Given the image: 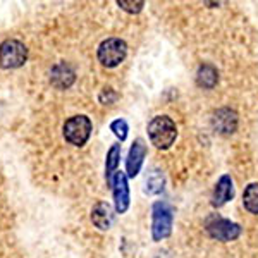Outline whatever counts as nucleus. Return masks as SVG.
<instances>
[{
  "label": "nucleus",
  "mask_w": 258,
  "mask_h": 258,
  "mask_svg": "<svg viewBox=\"0 0 258 258\" xmlns=\"http://www.w3.org/2000/svg\"><path fill=\"white\" fill-rule=\"evenodd\" d=\"M148 138L152 145L159 150H167L177 138V126L167 115H155L147 126Z\"/></svg>",
  "instance_id": "obj_1"
},
{
  "label": "nucleus",
  "mask_w": 258,
  "mask_h": 258,
  "mask_svg": "<svg viewBox=\"0 0 258 258\" xmlns=\"http://www.w3.org/2000/svg\"><path fill=\"white\" fill-rule=\"evenodd\" d=\"M174 214L169 203L155 202L152 207V238L153 241H162L169 238L172 232Z\"/></svg>",
  "instance_id": "obj_2"
},
{
  "label": "nucleus",
  "mask_w": 258,
  "mask_h": 258,
  "mask_svg": "<svg viewBox=\"0 0 258 258\" xmlns=\"http://www.w3.org/2000/svg\"><path fill=\"white\" fill-rule=\"evenodd\" d=\"M91 120L86 115H73L64 122L62 135L64 140L73 147H83L90 140L91 135Z\"/></svg>",
  "instance_id": "obj_3"
},
{
  "label": "nucleus",
  "mask_w": 258,
  "mask_h": 258,
  "mask_svg": "<svg viewBox=\"0 0 258 258\" xmlns=\"http://www.w3.org/2000/svg\"><path fill=\"white\" fill-rule=\"evenodd\" d=\"M127 55V43L120 38H107L98 45L97 57L103 68H117Z\"/></svg>",
  "instance_id": "obj_4"
},
{
  "label": "nucleus",
  "mask_w": 258,
  "mask_h": 258,
  "mask_svg": "<svg viewBox=\"0 0 258 258\" xmlns=\"http://www.w3.org/2000/svg\"><path fill=\"white\" fill-rule=\"evenodd\" d=\"M28 60V48L19 40H6L0 43V68L18 69Z\"/></svg>",
  "instance_id": "obj_5"
},
{
  "label": "nucleus",
  "mask_w": 258,
  "mask_h": 258,
  "mask_svg": "<svg viewBox=\"0 0 258 258\" xmlns=\"http://www.w3.org/2000/svg\"><path fill=\"white\" fill-rule=\"evenodd\" d=\"M205 229L209 232L210 238L222 241V243H229V241H234L241 236V226L229 219H222L219 215H214L207 220Z\"/></svg>",
  "instance_id": "obj_6"
},
{
  "label": "nucleus",
  "mask_w": 258,
  "mask_h": 258,
  "mask_svg": "<svg viewBox=\"0 0 258 258\" xmlns=\"http://www.w3.org/2000/svg\"><path fill=\"white\" fill-rule=\"evenodd\" d=\"M112 195H114V207L117 214H126L129 209V184H127V176L122 170H117L112 177Z\"/></svg>",
  "instance_id": "obj_7"
},
{
  "label": "nucleus",
  "mask_w": 258,
  "mask_h": 258,
  "mask_svg": "<svg viewBox=\"0 0 258 258\" xmlns=\"http://www.w3.org/2000/svg\"><path fill=\"white\" fill-rule=\"evenodd\" d=\"M147 145L145 141L138 138L135 140V143L131 145L129 148V153H127V159H126V176L127 177H136L141 170V165H143V160L147 157Z\"/></svg>",
  "instance_id": "obj_8"
},
{
  "label": "nucleus",
  "mask_w": 258,
  "mask_h": 258,
  "mask_svg": "<svg viewBox=\"0 0 258 258\" xmlns=\"http://www.w3.org/2000/svg\"><path fill=\"white\" fill-rule=\"evenodd\" d=\"M114 220H115V214L110 203L107 202L95 203V207L91 209V222H93L95 227L100 229V231H109L114 226Z\"/></svg>",
  "instance_id": "obj_9"
},
{
  "label": "nucleus",
  "mask_w": 258,
  "mask_h": 258,
  "mask_svg": "<svg viewBox=\"0 0 258 258\" xmlns=\"http://www.w3.org/2000/svg\"><path fill=\"white\" fill-rule=\"evenodd\" d=\"M212 124L220 135H232L238 129V114L231 109H219L212 117Z\"/></svg>",
  "instance_id": "obj_10"
},
{
  "label": "nucleus",
  "mask_w": 258,
  "mask_h": 258,
  "mask_svg": "<svg viewBox=\"0 0 258 258\" xmlns=\"http://www.w3.org/2000/svg\"><path fill=\"white\" fill-rule=\"evenodd\" d=\"M232 197H234V184H232V179L229 174H224V176H220V179L214 188L212 205H214L215 209H219V207L226 205L229 200H232Z\"/></svg>",
  "instance_id": "obj_11"
},
{
  "label": "nucleus",
  "mask_w": 258,
  "mask_h": 258,
  "mask_svg": "<svg viewBox=\"0 0 258 258\" xmlns=\"http://www.w3.org/2000/svg\"><path fill=\"white\" fill-rule=\"evenodd\" d=\"M74 71L71 68L69 64H66V62H59V64H55L50 71V83H52L55 88H69L71 85L74 83Z\"/></svg>",
  "instance_id": "obj_12"
},
{
  "label": "nucleus",
  "mask_w": 258,
  "mask_h": 258,
  "mask_svg": "<svg viewBox=\"0 0 258 258\" xmlns=\"http://www.w3.org/2000/svg\"><path fill=\"white\" fill-rule=\"evenodd\" d=\"M197 83H198L200 88L212 90L219 83V73H217V69H215L212 64L200 66L198 73H197Z\"/></svg>",
  "instance_id": "obj_13"
},
{
  "label": "nucleus",
  "mask_w": 258,
  "mask_h": 258,
  "mask_svg": "<svg viewBox=\"0 0 258 258\" xmlns=\"http://www.w3.org/2000/svg\"><path fill=\"white\" fill-rule=\"evenodd\" d=\"M165 186V176L159 169H152L145 177V193L153 197V195H160Z\"/></svg>",
  "instance_id": "obj_14"
},
{
  "label": "nucleus",
  "mask_w": 258,
  "mask_h": 258,
  "mask_svg": "<svg viewBox=\"0 0 258 258\" xmlns=\"http://www.w3.org/2000/svg\"><path fill=\"white\" fill-rule=\"evenodd\" d=\"M120 152H122V148H120L119 143L112 145L109 148V152H107V160H105V179H107V184H112V177H114V174L117 172V165L120 162Z\"/></svg>",
  "instance_id": "obj_15"
},
{
  "label": "nucleus",
  "mask_w": 258,
  "mask_h": 258,
  "mask_svg": "<svg viewBox=\"0 0 258 258\" xmlns=\"http://www.w3.org/2000/svg\"><path fill=\"white\" fill-rule=\"evenodd\" d=\"M243 205L249 214L258 215V182H251L244 188Z\"/></svg>",
  "instance_id": "obj_16"
},
{
  "label": "nucleus",
  "mask_w": 258,
  "mask_h": 258,
  "mask_svg": "<svg viewBox=\"0 0 258 258\" xmlns=\"http://www.w3.org/2000/svg\"><path fill=\"white\" fill-rule=\"evenodd\" d=\"M110 131L114 133V135L117 136L120 141H124L127 138L129 126H127V122L124 119H115V120H112V122H110Z\"/></svg>",
  "instance_id": "obj_17"
},
{
  "label": "nucleus",
  "mask_w": 258,
  "mask_h": 258,
  "mask_svg": "<svg viewBox=\"0 0 258 258\" xmlns=\"http://www.w3.org/2000/svg\"><path fill=\"white\" fill-rule=\"evenodd\" d=\"M117 6L129 14H138V12L143 11L145 2L143 0H135V2L133 0H117Z\"/></svg>",
  "instance_id": "obj_18"
},
{
  "label": "nucleus",
  "mask_w": 258,
  "mask_h": 258,
  "mask_svg": "<svg viewBox=\"0 0 258 258\" xmlns=\"http://www.w3.org/2000/svg\"><path fill=\"white\" fill-rule=\"evenodd\" d=\"M115 100H117V93L112 88H105L100 93V102H102L103 105H112Z\"/></svg>",
  "instance_id": "obj_19"
}]
</instances>
